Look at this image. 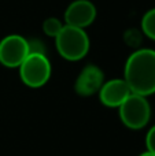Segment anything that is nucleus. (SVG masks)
Listing matches in <instances>:
<instances>
[{
    "mask_svg": "<svg viewBox=\"0 0 155 156\" xmlns=\"http://www.w3.org/2000/svg\"><path fill=\"white\" fill-rule=\"evenodd\" d=\"M124 80L132 93L148 97L155 93V49L140 48L131 54L124 69Z\"/></svg>",
    "mask_w": 155,
    "mask_h": 156,
    "instance_id": "nucleus-1",
    "label": "nucleus"
},
{
    "mask_svg": "<svg viewBox=\"0 0 155 156\" xmlns=\"http://www.w3.org/2000/svg\"><path fill=\"white\" fill-rule=\"evenodd\" d=\"M56 51L63 59L77 62L87 56L89 52L91 41L85 29L65 25L60 33L55 37Z\"/></svg>",
    "mask_w": 155,
    "mask_h": 156,
    "instance_id": "nucleus-2",
    "label": "nucleus"
},
{
    "mask_svg": "<svg viewBox=\"0 0 155 156\" xmlns=\"http://www.w3.org/2000/svg\"><path fill=\"white\" fill-rule=\"evenodd\" d=\"M120 119L128 129L140 130L148 125L151 119V105L147 97L131 93L118 107Z\"/></svg>",
    "mask_w": 155,
    "mask_h": 156,
    "instance_id": "nucleus-3",
    "label": "nucleus"
},
{
    "mask_svg": "<svg viewBox=\"0 0 155 156\" xmlns=\"http://www.w3.org/2000/svg\"><path fill=\"white\" fill-rule=\"evenodd\" d=\"M21 81L29 88H41L51 78V62L44 54H29L19 66Z\"/></svg>",
    "mask_w": 155,
    "mask_h": 156,
    "instance_id": "nucleus-4",
    "label": "nucleus"
},
{
    "mask_svg": "<svg viewBox=\"0 0 155 156\" xmlns=\"http://www.w3.org/2000/svg\"><path fill=\"white\" fill-rule=\"evenodd\" d=\"M29 55V43L19 34H8L0 41V65L18 69Z\"/></svg>",
    "mask_w": 155,
    "mask_h": 156,
    "instance_id": "nucleus-5",
    "label": "nucleus"
},
{
    "mask_svg": "<svg viewBox=\"0 0 155 156\" xmlns=\"http://www.w3.org/2000/svg\"><path fill=\"white\" fill-rule=\"evenodd\" d=\"M63 19L69 26L85 29L96 19V7L89 0H74L67 5Z\"/></svg>",
    "mask_w": 155,
    "mask_h": 156,
    "instance_id": "nucleus-6",
    "label": "nucleus"
},
{
    "mask_svg": "<svg viewBox=\"0 0 155 156\" xmlns=\"http://www.w3.org/2000/svg\"><path fill=\"white\" fill-rule=\"evenodd\" d=\"M104 83V74L100 67L95 65H88L81 70L74 83V90L82 97H88L98 93Z\"/></svg>",
    "mask_w": 155,
    "mask_h": 156,
    "instance_id": "nucleus-7",
    "label": "nucleus"
},
{
    "mask_svg": "<svg viewBox=\"0 0 155 156\" xmlns=\"http://www.w3.org/2000/svg\"><path fill=\"white\" fill-rule=\"evenodd\" d=\"M98 93L99 100L103 105L110 108H118L132 92L124 78H114L104 82Z\"/></svg>",
    "mask_w": 155,
    "mask_h": 156,
    "instance_id": "nucleus-8",
    "label": "nucleus"
},
{
    "mask_svg": "<svg viewBox=\"0 0 155 156\" xmlns=\"http://www.w3.org/2000/svg\"><path fill=\"white\" fill-rule=\"evenodd\" d=\"M142 33L155 41V7L148 10L142 18Z\"/></svg>",
    "mask_w": 155,
    "mask_h": 156,
    "instance_id": "nucleus-9",
    "label": "nucleus"
},
{
    "mask_svg": "<svg viewBox=\"0 0 155 156\" xmlns=\"http://www.w3.org/2000/svg\"><path fill=\"white\" fill-rule=\"evenodd\" d=\"M65 25L62 23L59 18H55V16H49L45 21L43 22V32L45 33L48 37H56L60 33V30L63 29Z\"/></svg>",
    "mask_w": 155,
    "mask_h": 156,
    "instance_id": "nucleus-10",
    "label": "nucleus"
},
{
    "mask_svg": "<svg viewBox=\"0 0 155 156\" xmlns=\"http://www.w3.org/2000/svg\"><path fill=\"white\" fill-rule=\"evenodd\" d=\"M29 43V54H44L45 55V47L40 40H27Z\"/></svg>",
    "mask_w": 155,
    "mask_h": 156,
    "instance_id": "nucleus-11",
    "label": "nucleus"
},
{
    "mask_svg": "<svg viewBox=\"0 0 155 156\" xmlns=\"http://www.w3.org/2000/svg\"><path fill=\"white\" fill-rule=\"evenodd\" d=\"M146 147H147V151L153 152L155 155V125L147 132V136H146Z\"/></svg>",
    "mask_w": 155,
    "mask_h": 156,
    "instance_id": "nucleus-12",
    "label": "nucleus"
},
{
    "mask_svg": "<svg viewBox=\"0 0 155 156\" xmlns=\"http://www.w3.org/2000/svg\"><path fill=\"white\" fill-rule=\"evenodd\" d=\"M139 156H155L153 152H150V151H146V152H143V154H140Z\"/></svg>",
    "mask_w": 155,
    "mask_h": 156,
    "instance_id": "nucleus-13",
    "label": "nucleus"
}]
</instances>
